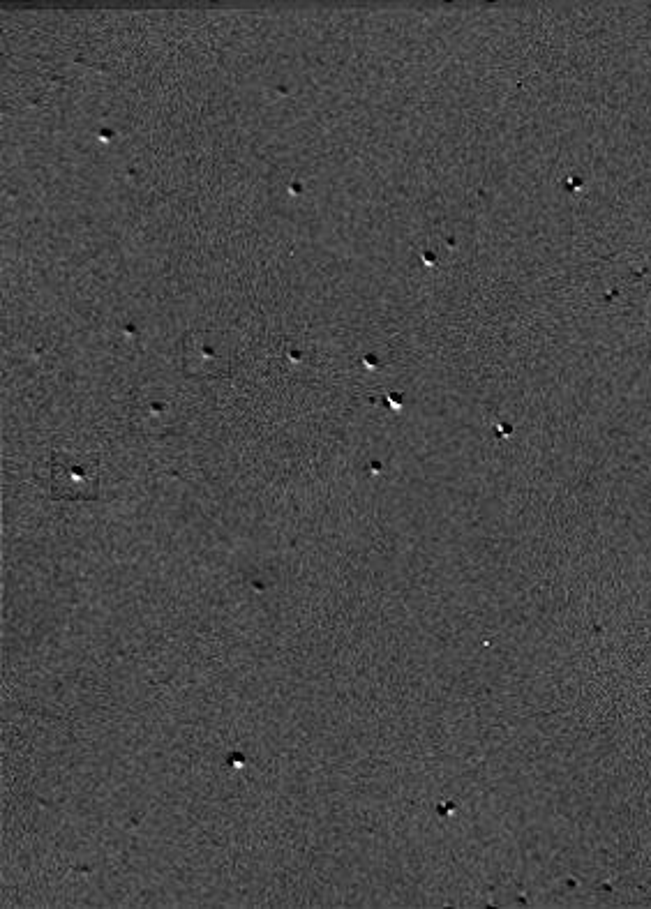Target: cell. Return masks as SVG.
<instances>
[{"instance_id": "1", "label": "cell", "mask_w": 651, "mask_h": 909, "mask_svg": "<svg viewBox=\"0 0 651 909\" xmlns=\"http://www.w3.org/2000/svg\"><path fill=\"white\" fill-rule=\"evenodd\" d=\"M49 478H51L49 490L54 492L56 497H72V499L91 497L93 487H95V469H86L77 462H72V469H67V471L63 469V473L58 469L51 471Z\"/></svg>"}]
</instances>
